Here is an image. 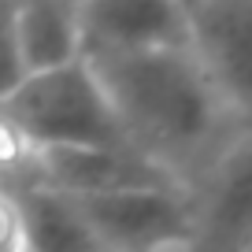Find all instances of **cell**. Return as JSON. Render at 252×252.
Wrapping results in <instances>:
<instances>
[{
  "label": "cell",
  "instance_id": "6da1fadb",
  "mask_svg": "<svg viewBox=\"0 0 252 252\" xmlns=\"http://www.w3.org/2000/svg\"><path fill=\"white\" fill-rule=\"evenodd\" d=\"M86 63L100 82L126 141L159 167L171 171L215 134L222 100L189 45L89 56Z\"/></svg>",
  "mask_w": 252,
  "mask_h": 252
},
{
  "label": "cell",
  "instance_id": "7a4b0ae2",
  "mask_svg": "<svg viewBox=\"0 0 252 252\" xmlns=\"http://www.w3.org/2000/svg\"><path fill=\"white\" fill-rule=\"evenodd\" d=\"M0 111L45 149H126V134L86 60L26 74ZM134 149V145H130Z\"/></svg>",
  "mask_w": 252,
  "mask_h": 252
},
{
  "label": "cell",
  "instance_id": "3957f363",
  "mask_svg": "<svg viewBox=\"0 0 252 252\" xmlns=\"http://www.w3.org/2000/svg\"><path fill=\"white\" fill-rule=\"evenodd\" d=\"M96 252H186L193 241V200L178 186L74 197Z\"/></svg>",
  "mask_w": 252,
  "mask_h": 252
},
{
  "label": "cell",
  "instance_id": "277c9868",
  "mask_svg": "<svg viewBox=\"0 0 252 252\" xmlns=\"http://www.w3.org/2000/svg\"><path fill=\"white\" fill-rule=\"evenodd\" d=\"M189 52L222 108L252 119V0H186Z\"/></svg>",
  "mask_w": 252,
  "mask_h": 252
},
{
  "label": "cell",
  "instance_id": "5b68a950",
  "mask_svg": "<svg viewBox=\"0 0 252 252\" xmlns=\"http://www.w3.org/2000/svg\"><path fill=\"white\" fill-rule=\"evenodd\" d=\"M186 0H82L78 48L82 60L145 48H186Z\"/></svg>",
  "mask_w": 252,
  "mask_h": 252
},
{
  "label": "cell",
  "instance_id": "8992f818",
  "mask_svg": "<svg viewBox=\"0 0 252 252\" xmlns=\"http://www.w3.org/2000/svg\"><path fill=\"white\" fill-rule=\"evenodd\" d=\"M252 249V134L234 141L193 200V241L186 252Z\"/></svg>",
  "mask_w": 252,
  "mask_h": 252
},
{
  "label": "cell",
  "instance_id": "52a82bcc",
  "mask_svg": "<svg viewBox=\"0 0 252 252\" xmlns=\"http://www.w3.org/2000/svg\"><path fill=\"white\" fill-rule=\"evenodd\" d=\"M41 186L67 197H100L123 189L178 186L174 171L159 167L137 149H45L41 152Z\"/></svg>",
  "mask_w": 252,
  "mask_h": 252
},
{
  "label": "cell",
  "instance_id": "ba28073f",
  "mask_svg": "<svg viewBox=\"0 0 252 252\" xmlns=\"http://www.w3.org/2000/svg\"><path fill=\"white\" fill-rule=\"evenodd\" d=\"M15 37L26 74H41L82 60L78 48V8L67 0H19Z\"/></svg>",
  "mask_w": 252,
  "mask_h": 252
},
{
  "label": "cell",
  "instance_id": "9c48e42d",
  "mask_svg": "<svg viewBox=\"0 0 252 252\" xmlns=\"http://www.w3.org/2000/svg\"><path fill=\"white\" fill-rule=\"evenodd\" d=\"M11 200L19 212L26 252H96L74 197L56 193L48 186H30Z\"/></svg>",
  "mask_w": 252,
  "mask_h": 252
},
{
  "label": "cell",
  "instance_id": "30bf717a",
  "mask_svg": "<svg viewBox=\"0 0 252 252\" xmlns=\"http://www.w3.org/2000/svg\"><path fill=\"white\" fill-rule=\"evenodd\" d=\"M41 186V149L0 111V193H23Z\"/></svg>",
  "mask_w": 252,
  "mask_h": 252
},
{
  "label": "cell",
  "instance_id": "8fae6325",
  "mask_svg": "<svg viewBox=\"0 0 252 252\" xmlns=\"http://www.w3.org/2000/svg\"><path fill=\"white\" fill-rule=\"evenodd\" d=\"M23 78L26 67L15 37V4H0V104L23 86Z\"/></svg>",
  "mask_w": 252,
  "mask_h": 252
},
{
  "label": "cell",
  "instance_id": "7c38bea8",
  "mask_svg": "<svg viewBox=\"0 0 252 252\" xmlns=\"http://www.w3.org/2000/svg\"><path fill=\"white\" fill-rule=\"evenodd\" d=\"M0 252H26L23 249V226H19L15 200L0 193Z\"/></svg>",
  "mask_w": 252,
  "mask_h": 252
},
{
  "label": "cell",
  "instance_id": "4fadbf2b",
  "mask_svg": "<svg viewBox=\"0 0 252 252\" xmlns=\"http://www.w3.org/2000/svg\"><path fill=\"white\" fill-rule=\"evenodd\" d=\"M0 4H19V0H0Z\"/></svg>",
  "mask_w": 252,
  "mask_h": 252
},
{
  "label": "cell",
  "instance_id": "5bb4252c",
  "mask_svg": "<svg viewBox=\"0 0 252 252\" xmlns=\"http://www.w3.org/2000/svg\"><path fill=\"white\" fill-rule=\"evenodd\" d=\"M67 4H74V8H78V4H82V0H67Z\"/></svg>",
  "mask_w": 252,
  "mask_h": 252
}]
</instances>
